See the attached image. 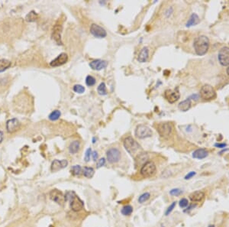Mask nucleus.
Wrapping results in <instances>:
<instances>
[{"label":"nucleus","mask_w":229,"mask_h":227,"mask_svg":"<svg viewBox=\"0 0 229 227\" xmlns=\"http://www.w3.org/2000/svg\"><path fill=\"white\" fill-rule=\"evenodd\" d=\"M90 33L93 36H95L96 38H105L106 35H107L106 31L103 27H101V26L96 25V24H92L91 25V27H90Z\"/></svg>","instance_id":"obj_9"},{"label":"nucleus","mask_w":229,"mask_h":227,"mask_svg":"<svg viewBox=\"0 0 229 227\" xmlns=\"http://www.w3.org/2000/svg\"><path fill=\"white\" fill-rule=\"evenodd\" d=\"M92 157L93 161H96L97 159H98V153H97L96 151H94V152H92Z\"/></svg>","instance_id":"obj_41"},{"label":"nucleus","mask_w":229,"mask_h":227,"mask_svg":"<svg viewBox=\"0 0 229 227\" xmlns=\"http://www.w3.org/2000/svg\"><path fill=\"white\" fill-rule=\"evenodd\" d=\"M133 212V208L131 206L127 205L124 206V207L122 209V213L124 216H129L131 215Z\"/></svg>","instance_id":"obj_27"},{"label":"nucleus","mask_w":229,"mask_h":227,"mask_svg":"<svg viewBox=\"0 0 229 227\" xmlns=\"http://www.w3.org/2000/svg\"><path fill=\"white\" fill-rule=\"evenodd\" d=\"M152 131L147 126L144 125H139L137 126L135 129V135L138 139H143L146 138H149L152 135Z\"/></svg>","instance_id":"obj_6"},{"label":"nucleus","mask_w":229,"mask_h":227,"mask_svg":"<svg viewBox=\"0 0 229 227\" xmlns=\"http://www.w3.org/2000/svg\"><path fill=\"white\" fill-rule=\"evenodd\" d=\"M79 146H80V144H79V141H72L69 146V152L70 154H76L78 152L79 149Z\"/></svg>","instance_id":"obj_24"},{"label":"nucleus","mask_w":229,"mask_h":227,"mask_svg":"<svg viewBox=\"0 0 229 227\" xmlns=\"http://www.w3.org/2000/svg\"><path fill=\"white\" fill-rule=\"evenodd\" d=\"M227 73H228V75L229 76V67H228V69H227Z\"/></svg>","instance_id":"obj_46"},{"label":"nucleus","mask_w":229,"mask_h":227,"mask_svg":"<svg viewBox=\"0 0 229 227\" xmlns=\"http://www.w3.org/2000/svg\"><path fill=\"white\" fill-rule=\"evenodd\" d=\"M208 227H215V226H213V225H210Z\"/></svg>","instance_id":"obj_47"},{"label":"nucleus","mask_w":229,"mask_h":227,"mask_svg":"<svg viewBox=\"0 0 229 227\" xmlns=\"http://www.w3.org/2000/svg\"><path fill=\"white\" fill-rule=\"evenodd\" d=\"M191 107V100L190 99L187 98L185 100L182 101L181 103H180V104L178 105V108L180 109V111L182 112H186L188 111L189 109H190Z\"/></svg>","instance_id":"obj_22"},{"label":"nucleus","mask_w":229,"mask_h":227,"mask_svg":"<svg viewBox=\"0 0 229 227\" xmlns=\"http://www.w3.org/2000/svg\"><path fill=\"white\" fill-rule=\"evenodd\" d=\"M3 139H4V134H3V132L0 131V143H2V141H3Z\"/></svg>","instance_id":"obj_44"},{"label":"nucleus","mask_w":229,"mask_h":227,"mask_svg":"<svg viewBox=\"0 0 229 227\" xmlns=\"http://www.w3.org/2000/svg\"><path fill=\"white\" fill-rule=\"evenodd\" d=\"M68 60V56L66 53H62L60 55H58L57 58L50 63V65L51 67H59L64 64Z\"/></svg>","instance_id":"obj_15"},{"label":"nucleus","mask_w":229,"mask_h":227,"mask_svg":"<svg viewBox=\"0 0 229 227\" xmlns=\"http://www.w3.org/2000/svg\"><path fill=\"white\" fill-rule=\"evenodd\" d=\"M204 197H205V193H204V192L198 191L193 192V193H191L190 196H189V199L193 202H198L201 201Z\"/></svg>","instance_id":"obj_21"},{"label":"nucleus","mask_w":229,"mask_h":227,"mask_svg":"<svg viewBox=\"0 0 229 227\" xmlns=\"http://www.w3.org/2000/svg\"><path fill=\"white\" fill-rule=\"evenodd\" d=\"M194 49L198 55L202 56L206 54L209 47V40L205 35H201L195 39L194 41Z\"/></svg>","instance_id":"obj_1"},{"label":"nucleus","mask_w":229,"mask_h":227,"mask_svg":"<svg viewBox=\"0 0 229 227\" xmlns=\"http://www.w3.org/2000/svg\"><path fill=\"white\" fill-rule=\"evenodd\" d=\"M38 18V15L37 14L36 12L34 11H31L30 12L28 13V15H26L25 19L28 21V22H34L36 21Z\"/></svg>","instance_id":"obj_26"},{"label":"nucleus","mask_w":229,"mask_h":227,"mask_svg":"<svg viewBox=\"0 0 229 227\" xmlns=\"http://www.w3.org/2000/svg\"><path fill=\"white\" fill-rule=\"evenodd\" d=\"M180 93L178 89L175 90H167L164 93V97L169 103H174L180 99Z\"/></svg>","instance_id":"obj_11"},{"label":"nucleus","mask_w":229,"mask_h":227,"mask_svg":"<svg viewBox=\"0 0 229 227\" xmlns=\"http://www.w3.org/2000/svg\"><path fill=\"white\" fill-rule=\"evenodd\" d=\"M148 56H149V50L147 47H143L142 51H140L138 57H137V60L141 63L146 62L148 59Z\"/></svg>","instance_id":"obj_19"},{"label":"nucleus","mask_w":229,"mask_h":227,"mask_svg":"<svg viewBox=\"0 0 229 227\" xmlns=\"http://www.w3.org/2000/svg\"><path fill=\"white\" fill-rule=\"evenodd\" d=\"M156 165L153 161H148L141 168V174L144 178L151 177L156 173Z\"/></svg>","instance_id":"obj_5"},{"label":"nucleus","mask_w":229,"mask_h":227,"mask_svg":"<svg viewBox=\"0 0 229 227\" xmlns=\"http://www.w3.org/2000/svg\"><path fill=\"white\" fill-rule=\"evenodd\" d=\"M218 58L221 65L224 67L229 65V47H222L218 52Z\"/></svg>","instance_id":"obj_8"},{"label":"nucleus","mask_w":229,"mask_h":227,"mask_svg":"<svg viewBox=\"0 0 229 227\" xmlns=\"http://www.w3.org/2000/svg\"><path fill=\"white\" fill-rule=\"evenodd\" d=\"M71 172L74 176H79L82 172V167L79 165H74L71 168Z\"/></svg>","instance_id":"obj_30"},{"label":"nucleus","mask_w":229,"mask_h":227,"mask_svg":"<svg viewBox=\"0 0 229 227\" xmlns=\"http://www.w3.org/2000/svg\"><path fill=\"white\" fill-rule=\"evenodd\" d=\"M95 174V171L92 167H85L83 169V175L87 178H92Z\"/></svg>","instance_id":"obj_25"},{"label":"nucleus","mask_w":229,"mask_h":227,"mask_svg":"<svg viewBox=\"0 0 229 227\" xmlns=\"http://www.w3.org/2000/svg\"><path fill=\"white\" fill-rule=\"evenodd\" d=\"M200 96L202 98L206 100H210L215 97L216 93H215V89L211 85L206 84L202 86L201 90H200Z\"/></svg>","instance_id":"obj_4"},{"label":"nucleus","mask_w":229,"mask_h":227,"mask_svg":"<svg viewBox=\"0 0 229 227\" xmlns=\"http://www.w3.org/2000/svg\"><path fill=\"white\" fill-rule=\"evenodd\" d=\"M182 191L180 190V189L179 188H174V189H172L171 191H170V194L172 195V196H176V197H177V196H180L181 193H182Z\"/></svg>","instance_id":"obj_35"},{"label":"nucleus","mask_w":229,"mask_h":227,"mask_svg":"<svg viewBox=\"0 0 229 227\" xmlns=\"http://www.w3.org/2000/svg\"><path fill=\"white\" fill-rule=\"evenodd\" d=\"M150 197V193H148V192L144 193L143 194L141 195L139 197V198H138V202H139L140 204H143V203L147 201L148 200H149Z\"/></svg>","instance_id":"obj_32"},{"label":"nucleus","mask_w":229,"mask_h":227,"mask_svg":"<svg viewBox=\"0 0 229 227\" xmlns=\"http://www.w3.org/2000/svg\"><path fill=\"white\" fill-rule=\"evenodd\" d=\"M92 149L91 148H88L87 150H86V153H85V157H84V160L86 161V162H88V161H90V156L92 155Z\"/></svg>","instance_id":"obj_37"},{"label":"nucleus","mask_w":229,"mask_h":227,"mask_svg":"<svg viewBox=\"0 0 229 227\" xmlns=\"http://www.w3.org/2000/svg\"><path fill=\"white\" fill-rule=\"evenodd\" d=\"M191 98H193V99H195V100H198L199 98V95L195 94V95H193V96H191V97H189V99H191Z\"/></svg>","instance_id":"obj_45"},{"label":"nucleus","mask_w":229,"mask_h":227,"mask_svg":"<svg viewBox=\"0 0 229 227\" xmlns=\"http://www.w3.org/2000/svg\"><path fill=\"white\" fill-rule=\"evenodd\" d=\"M20 126H21V124H20L19 121L15 118L9 119L6 122L7 132L9 133H13L16 132V131L19 129Z\"/></svg>","instance_id":"obj_14"},{"label":"nucleus","mask_w":229,"mask_h":227,"mask_svg":"<svg viewBox=\"0 0 229 227\" xmlns=\"http://www.w3.org/2000/svg\"><path fill=\"white\" fill-rule=\"evenodd\" d=\"M49 197L51 200H53V201L57 203L59 205L63 206L66 202L65 195H64V193L60 191L57 190V189L51 190L49 193Z\"/></svg>","instance_id":"obj_7"},{"label":"nucleus","mask_w":229,"mask_h":227,"mask_svg":"<svg viewBox=\"0 0 229 227\" xmlns=\"http://www.w3.org/2000/svg\"><path fill=\"white\" fill-rule=\"evenodd\" d=\"M124 147L126 151L134 158L142 154V146L137 143L132 137H128L124 140Z\"/></svg>","instance_id":"obj_2"},{"label":"nucleus","mask_w":229,"mask_h":227,"mask_svg":"<svg viewBox=\"0 0 229 227\" xmlns=\"http://www.w3.org/2000/svg\"><path fill=\"white\" fill-rule=\"evenodd\" d=\"M108 66V62L106 60H103L100 59L95 60L92 62L90 63V67L92 70L95 71H101L103 69L105 68Z\"/></svg>","instance_id":"obj_16"},{"label":"nucleus","mask_w":229,"mask_h":227,"mask_svg":"<svg viewBox=\"0 0 229 227\" xmlns=\"http://www.w3.org/2000/svg\"><path fill=\"white\" fill-rule=\"evenodd\" d=\"M176 205V202H173L172 203V204L169 207L167 208V211H166V213H165V215L166 216H168V215H170V213L174 210V209L175 208Z\"/></svg>","instance_id":"obj_38"},{"label":"nucleus","mask_w":229,"mask_h":227,"mask_svg":"<svg viewBox=\"0 0 229 227\" xmlns=\"http://www.w3.org/2000/svg\"><path fill=\"white\" fill-rule=\"evenodd\" d=\"M196 174V173L195 171L189 172V173H188L186 176H185V180H189V179H191L192 178H193Z\"/></svg>","instance_id":"obj_40"},{"label":"nucleus","mask_w":229,"mask_h":227,"mask_svg":"<svg viewBox=\"0 0 229 227\" xmlns=\"http://www.w3.org/2000/svg\"><path fill=\"white\" fill-rule=\"evenodd\" d=\"M149 158V156H148V154L146 153H142L140 154L139 155H137L136 158H135V166L137 167H142L145 163L148 162V160Z\"/></svg>","instance_id":"obj_18"},{"label":"nucleus","mask_w":229,"mask_h":227,"mask_svg":"<svg viewBox=\"0 0 229 227\" xmlns=\"http://www.w3.org/2000/svg\"><path fill=\"white\" fill-rule=\"evenodd\" d=\"M159 134L162 137L167 138L169 137L170 135L172 132V126L170 123L165 122V123H160L157 126V129Z\"/></svg>","instance_id":"obj_12"},{"label":"nucleus","mask_w":229,"mask_h":227,"mask_svg":"<svg viewBox=\"0 0 229 227\" xmlns=\"http://www.w3.org/2000/svg\"><path fill=\"white\" fill-rule=\"evenodd\" d=\"M60 115H61V113H60V112L59 110H54V111H53L50 114L48 118L51 121H56V120H57L58 119L60 118Z\"/></svg>","instance_id":"obj_28"},{"label":"nucleus","mask_w":229,"mask_h":227,"mask_svg":"<svg viewBox=\"0 0 229 227\" xmlns=\"http://www.w3.org/2000/svg\"><path fill=\"white\" fill-rule=\"evenodd\" d=\"M105 165V159L104 158H101L98 160V163H97V167L99 168V167H103V166H104Z\"/></svg>","instance_id":"obj_39"},{"label":"nucleus","mask_w":229,"mask_h":227,"mask_svg":"<svg viewBox=\"0 0 229 227\" xmlns=\"http://www.w3.org/2000/svg\"><path fill=\"white\" fill-rule=\"evenodd\" d=\"M66 201L69 200L70 202V208L74 212H79L84 207V203L79 197H78L73 191H69L65 195Z\"/></svg>","instance_id":"obj_3"},{"label":"nucleus","mask_w":229,"mask_h":227,"mask_svg":"<svg viewBox=\"0 0 229 227\" xmlns=\"http://www.w3.org/2000/svg\"><path fill=\"white\" fill-rule=\"evenodd\" d=\"M10 66H11V62L9 60H6V59H1L0 60V70L8 68Z\"/></svg>","instance_id":"obj_31"},{"label":"nucleus","mask_w":229,"mask_h":227,"mask_svg":"<svg viewBox=\"0 0 229 227\" xmlns=\"http://www.w3.org/2000/svg\"><path fill=\"white\" fill-rule=\"evenodd\" d=\"M226 144L225 143H216L215 145V147H217V148H225V147H226Z\"/></svg>","instance_id":"obj_42"},{"label":"nucleus","mask_w":229,"mask_h":227,"mask_svg":"<svg viewBox=\"0 0 229 227\" xmlns=\"http://www.w3.org/2000/svg\"><path fill=\"white\" fill-rule=\"evenodd\" d=\"M73 90H74V92L81 94V93H83L85 92V88H84V86H82V85L77 84V85L73 86Z\"/></svg>","instance_id":"obj_34"},{"label":"nucleus","mask_w":229,"mask_h":227,"mask_svg":"<svg viewBox=\"0 0 229 227\" xmlns=\"http://www.w3.org/2000/svg\"><path fill=\"white\" fill-rule=\"evenodd\" d=\"M61 32H62V25L57 24L53 28L52 32V38L54 41L57 42L58 45H62V41H61Z\"/></svg>","instance_id":"obj_13"},{"label":"nucleus","mask_w":229,"mask_h":227,"mask_svg":"<svg viewBox=\"0 0 229 227\" xmlns=\"http://www.w3.org/2000/svg\"><path fill=\"white\" fill-rule=\"evenodd\" d=\"M97 91H98V94L102 95V96H105L107 94V90H106L105 83H101L100 85L97 88Z\"/></svg>","instance_id":"obj_29"},{"label":"nucleus","mask_w":229,"mask_h":227,"mask_svg":"<svg viewBox=\"0 0 229 227\" xmlns=\"http://www.w3.org/2000/svg\"><path fill=\"white\" fill-rule=\"evenodd\" d=\"M86 84L89 86H93L96 84V79L92 76H87L86 78Z\"/></svg>","instance_id":"obj_33"},{"label":"nucleus","mask_w":229,"mask_h":227,"mask_svg":"<svg viewBox=\"0 0 229 227\" xmlns=\"http://www.w3.org/2000/svg\"><path fill=\"white\" fill-rule=\"evenodd\" d=\"M67 165H68V161L66 160H62V161L54 160L51 164V171L53 172H57L66 167Z\"/></svg>","instance_id":"obj_17"},{"label":"nucleus","mask_w":229,"mask_h":227,"mask_svg":"<svg viewBox=\"0 0 229 227\" xmlns=\"http://www.w3.org/2000/svg\"><path fill=\"white\" fill-rule=\"evenodd\" d=\"M179 205H180V206L181 208H186V206H188L189 205V202H188V200L186 199V198H183V199H181L180 200V203H179Z\"/></svg>","instance_id":"obj_36"},{"label":"nucleus","mask_w":229,"mask_h":227,"mask_svg":"<svg viewBox=\"0 0 229 227\" xmlns=\"http://www.w3.org/2000/svg\"><path fill=\"white\" fill-rule=\"evenodd\" d=\"M196 206V204H193V205H190V206H189L188 208H187V209H186V210H184V212H185V213H188V212H189L190 210H193V209H194V208H195Z\"/></svg>","instance_id":"obj_43"},{"label":"nucleus","mask_w":229,"mask_h":227,"mask_svg":"<svg viewBox=\"0 0 229 227\" xmlns=\"http://www.w3.org/2000/svg\"><path fill=\"white\" fill-rule=\"evenodd\" d=\"M200 22L199 17L196 14V13H193L191 15L189 19L188 20V22L186 23V27H191V26L196 25L197 24H199Z\"/></svg>","instance_id":"obj_23"},{"label":"nucleus","mask_w":229,"mask_h":227,"mask_svg":"<svg viewBox=\"0 0 229 227\" xmlns=\"http://www.w3.org/2000/svg\"><path fill=\"white\" fill-rule=\"evenodd\" d=\"M106 155H107V159L109 162L111 163V164H115L120 160L121 152L117 148H112L107 151Z\"/></svg>","instance_id":"obj_10"},{"label":"nucleus","mask_w":229,"mask_h":227,"mask_svg":"<svg viewBox=\"0 0 229 227\" xmlns=\"http://www.w3.org/2000/svg\"><path fill=\"white\" fill-rule=\"evenodd\" d=\"M208 155V152L207 150L204 149V148L197 149L193 153V158L196 159L206 158Z\"/></svg>","instance_id":"obj_20"}]
</instances>
